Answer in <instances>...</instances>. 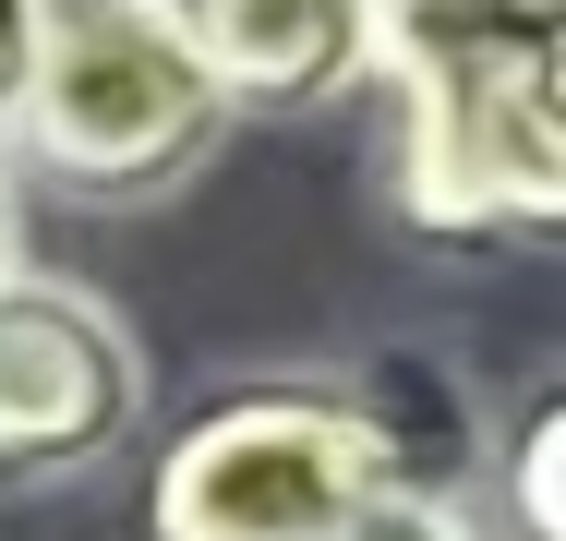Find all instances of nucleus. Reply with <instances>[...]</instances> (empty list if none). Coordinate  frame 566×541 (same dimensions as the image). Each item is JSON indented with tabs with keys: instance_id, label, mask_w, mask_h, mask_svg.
Segmentation results:
<instances>
[{
	"instance_id": "1",
	"label": "nucleus",
	"mask_w": 566,
	"mask_h": 541,
	"mask_svg": "<svg viewBox=\"0 0 566 541\" xmlns=\"http://www.w3.org/2000/svg\"><path fill=\"white\" fill-rule=\"evenodd\" d=\"M398 73V216L422 241L566 229V0H374Z\"/></svg>"
},
{
	"instance_id": "2",
	"label": "nucleus",
	"mask_w": 566,
	"mask_h": 541,
	"mask_svg": "<svg viewBox=\"0 0 566 541\" xmlns=\"http://www.w3.org/2000/svg\"><path fill=\"white\" fill-rule=\"evenodd\" d=\"M229 132L169 0H36V49L0 120V157L73 205H157Z\"/></svg>"
},
{
	"instance_id": "3",
	"label": "nucleus",
	"mask_w": 566,
	"mask_h": 541,
	"mask_svg": "<svg viewBox=\"0 0 566 541\" xmlns=\"http://www.w3.org/2000/svg\"><path fill=\"white\" fill-rule=\"evenodd\" d=\"M386 433L338 373H265L229 385L157 445L145 469V541H338L386 506Z\"/></svg>"
},
{
	"instance_id": "4",
	"label": "nucleus",
	"mask_w": 566,
	"mask_h": 541,
	"mask_svg": "<svg viewBox=\"0 0 566 541\" xmlns=\"http://www.w3.org/2000/svg\"><path fill=\"white\" fill-rule=\"evenodd\" d=\"M145 422V349L97 289L61 277H0V494L73 481Z\"/></svg>"
},
{
	"instance_id": "5",
	"label": "nucleus",
	"mask_w": 566,
	"mask_h": 541,
	"mask_svg": "<svg viewBox=\"0 0 566 541\" xmlns=\"http://www.w3.org/2000/svg\"><path fill=\"white\" fill-rule=\"evenodd\" d=\"M229 120H302L374 73V0H169Z\"/></svg>"
},
{
	"instance_id": "6",
	"label": "nucleus",
	"mask_w": 566,
	"mask_h": 541,
	"mask_svg": "<svg viewBox=\"0 0 566 541\" xmlns=\"http://www.w3.org/2000/svg\"><path fill=\"white\" fill-rule=\"evenodd\" d=\"M555 457H566V385H531L518 422H506V518H518V541H566Z\"/></svg>"
},
{
	"instance_id": "7",
	"label": "nucleus",
	"mask_w": 566,
	"mask_h": 541,
	"mask_svg": "<svg viewBox=\"0 0 566 541\" xmlns=\"http://www.w3.org/2000/svg\"><path fill=\"white\" fill-rule=\"evenodd\" d=\"M338 541H482L458 506H434V494H386V506H361Z\"/></svg>"
},
{
	"instance_id": "8",
	"label": "nucleus",
	"mask_w": 566,
	"mask_h": 541,
	"mask_svg": "<svg viewBox=\"0 0 566 541\" xmlns=\"http://www.w3.org/2000/svg\"><path fill=\"white\" fill-rule=\"evenodd\" d=\"M24 49H36V0H0V120H12V85H24Z\"/></svg>"
},
{
	"instance_id": "9",
	"label": "nucleus",
	"mask_w": 566,
	"mask_h": 541,
	"mask_svg": "<svg viewBox=\"0 0 566 541\" xmlns=\"http://www.w3.org/2000/svg\"><path fill=\"white\" fill-rule=\"evenodd\" d=\"M12 229H24V216H12V169H0V277H12Z\"/></svg>"
}]
</instances>
